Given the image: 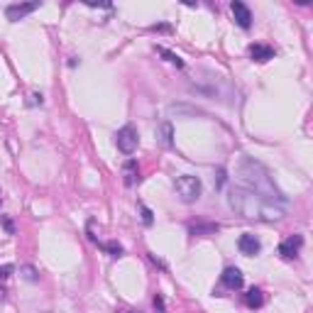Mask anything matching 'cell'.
<instances>
[{
	"instance_id": "7402d4cb",
	"label": "cell",
	"mask_w": 313,
	"mask_h": 313,
	"mask_svg": "<svg viewBox=\"0 0 313 313\" xmlns=\"http://www.w3.org/2000/svg\"><path fill=\"white\" fill-rule=\"evenodd\" d=\"M154 309L157 311H164V299L162 296H154Z\"/></svg>"
},
{
	"instance_id": "ac0fdd59",
	"label": "cell",
	"mask_w": 313,
	"mask_h": 313,
	"mask_svg": "<svg viewBox=\"0 0 313 313\" xmlns=\"http://www.w3.org/2000/svg\"><path fill=\"white\" fill-rule=\"evenodd\" d=\"M20 274H22L27 281H37V279H39V272H37L32 264H22V267H20Z\"/></svg>"
},
{
	"instance_id": "52a82bcc",
	"label": "cell",
	"mask_w": 313,
	"mask_h": 313,
	"mask_svg": "<svg viewBox=\"0 0 313 313\" xmlns=\"http://www.w3.org/2000/svg\"><path fill=\"white\" fill-rule=\"evenodd\" d=\"M301 247H304V235H289V238L279 245V254H281L284 259H294V257H299Z\"/></svg>"
},
{
	"instance_id": "7c38bea8",
	"label": "cell",
	"mask_w": 313,
	"mask_h": 313,
	"mask_svg": "<svg viewBox=\"0 0 313 313\" xmlns=\"http://www.w3.org/2000/svg\"><path fill=\"white\" fill-rule=\"evenodd\" d=\"M220 230V225L218 223H193L191 228H188V233L193 235V238H206V235H215Z\"/></svg>"
},
{
	"instance_id": "8fae6325",
	"label": "cell",
	"mask_w": 313,
	"mask_h": 313,
	"mask_svg": "<svg viewBox=\"0 0 313 313\" xmlns=\"http://www.w3.org/2000/svg\"><path fill=\"white\" fill-rule=\"evenodd\" d=\"M250 57H252V62H259V64H264V62H269V59H274V49L269 47V44H250Z\"/></svg>"
},
{
	"instance_id": "2e32d148",
	"label": "cell",
	"mask_w": 313,
	"mask_h": 313,
	"mask_svg": "<svg viewBox=\"0 0 313 313\" xmlns=\"http://www.w3.org/2000/svg\"><path fill=\"white\" fill-rule=\"evenodd\" d=\"M169 115H176V118H193V115H206L203 110L198 108H191V105H169Z\"/></svg>"
},
{
	"instance_id": "e0dca14e",
	"label": "cell",
	"mask_w": 313,
	"mask_h": 313,
	"mask_svg": "<svg viewBox=\"0 0 313 313\" xmlns=\"http://www.w3.org/2000/svg\"><path fill=\"white\" fill-rule=\"evenodd\" d=\"M154 52H157L159 57H164V62L174 64L176 69H181V66H184V62H181V57H179V54H174V52H169L167 47H154Z\"/></svg>"
},
{
	"instance_id": "8992f818",
	"label": "cell",
	"mask_w": 313,
	"mask_h": 313,
	"mask_svg": "<svg viewBox=\"0 0 313 313\" xmlns=\"http://www.w3.org/2000/svg\"><path fill=\"white\" fill-rule=\"evenodd\" d=\"M37 7H39V2H12V5L5 7V15H7L10 22H20L22 17H27V15L35 12Z\"/></svg>"
},
{
	"instance_id": "5bb4252c",
	"label": "cell",
	"mask_w": 313,
	"mask_h": 313,
	"mask_svg": "<svg viewBox=\"0 0 313 313\" xmlns=\"http://www.w3.org/2000/svg\"><path fill=\"white\" fill-rule=\"evenodd\" d=\"M172 137H174V125H172L169 120H164V123L157 125V139H159V144L172 147V142H174Z\"/></svg>"
},
{
	"instance_id": "30bf717a",
	"label": "cell",
	"mask_w": 313,
	"mask_h": 313,
	"mask_svg": "<svg viewBox=\"0 0 313 313\" xmlns=\"http://www.w3.org/2000/svg\"><path fill=\"white\" fill-rule=\"evenodd\" d=\"M238 250L243 252V254H247V257H254V254H259L262 245H259V240H257L252 233H243V235L238 238Z\"/></svg>"
},
{
	"instance_id": "4fadbf2b",
	"label": "cell",
	"mask_w": 313,
	"mask_h": 313,
	"mask_svg": "<svg viewBox=\"0 0 313 313\" xmlns=\"http://www.w3.org/2000/svg\"><path fill=\"white\" fill-rule=\"evenodd\" d=\"M123 176H125V186H135L139 184V167L135 159H127L125 167H123Z\"/></svg>"
},
{
	"instance_id": "9c48e42d",
	"label": "cell",
	"mask_w": 313,
	"mask_h": 313,
	"mask_svg": "<svg viewBox=\"0 0 313 313\" xmlns=\"http://www.w3.org/2000/svg\"><path fill=\"white\" fill-rule=\"evenodd\" d=\"M220 281H223V286H228V289L238 291V289H243L245 277H243V272H240L238 267H225V269H223V274H220Z\"/></svg>"
},
{
	"instance_id": "cb8c5ba5",
	"label": "cell",
	"mask_w": 313,
	"mask_h": 313,
	"mask_svg": "<svg viewBox=\"0 0 313 313\" xmlns=\"http://www.w3.org/2000/svg\"><path fill=\"white\" fill-rule=\"evenodd\" d=\"M152 30H154V32H169L172 27H169V25H154Z\"/></svg>"
},
{
	"instance_id": "3957f363",
	"label": "cell",
	"mask_w": 313,
	"mask_h": 313,
	"mask_svg": "<svg viewBox=\"0 0 313 313\" xmlns=\"http://www.w3.org/2000/svg\"><path fill=\"white\" fill-rule=\"evenodd\" d=\"M188 91L210 98V101H220L225 105H238V88L230 78L208 71V69H198V73L193 76V81L188 83Z\"/></svg>"
},
{
	"instance_id": "603a6c76",
	"label": "cell",
	"mask_w": 313,
	"mask_h": 313,
	"mask_svg": "<svg viewBox=\"0 0 313 313\" xmlns=\"http://www.w3.org/2000/svg\"><path fill=\"white\" fill-rule=\"evenodd\" d=\"M10 272H12V267H10V264H5V267H0V279H5V277H10Z\"/></svg>"
},
{
	"instance_id": "4316f807",
	"label": "cell",
	"mask_w": 313,
	"mask_h": 313,
	"mask_svg": "<svg viewBox=\"0 0 313 313\" xmlns=\"http://www.w3.org/2000/svg\"><path fill=\"white\" fill-rule=\"evenodd\" d=\"M118 313H139V311H118Z\"/></svg>"
},
{
	"instance_id": "7a4b0ae2",
	"label": "cell",
	"mask_w": 313,
	"mask_h": 313,
	"mask_svg": "<svg viewBox=\"0 0 313 313\" xmlns=\"http://www.w3.org/2000/svg\"><path fill=\"white\" fill-rule=\"evenodd\" d=\"M228 206L243 215V218H252V220H267V223H274V220H281L286 213H284V206H274V203H267L262 201L257 193H252L247 188L235 186L230 188L228 193Z\"/></svg>"
},
{
	"instance_id": "6da1fadb",
	"label": "cell",
	"mask_w": 313,
	"mask_h": 313,
	"mask_svg": "<svg viewBox=\"0 0 313 313\" xmlns=\"http://www.w3.org/2000/svg\"><path fill=\"white\" fill-rule=\"evenodd\" d=\"M238 176H240V181L245 184L243 188H247V191H252V193H257L262 201L274 203V206H284V203H286L284 193L274 186V179L269 176L267 167L259 164L257 159L243 157L240 164H238Z\"/></svg>"
},
{
	"instance_id": "ffe728a7",
	"label": "cell",
	"mask_w": 313,
	"mask_h": 313,
	"mask_svg": "<svg viewBox=\"0 0 313 313\" xmlns=\"http://www.w3.org/2000/svg\"><path fill=\"white\" fill-rule=\"evenodd\" d=\"M139 210H142V223H144V225H152V223H154V218H152V210H149L147 206H139Z\"/></svg>"
},
{
	"instance_id": "484cf974",
	"label": "cell",
	"mask_w": 313,
	"mask_h": 313,
	"mask_svg": "<svg viewBox=\"0 0 313 313\" xmlns=\"http://www.w3.org/2000/svg\"><path fill=\"white\" fill-rule=\"evenodd\" d=\"M2 223H5V230H7V233H12V223H10L7 218H2Z\"/></svg>"
},
{
	"instance_id": "9a60e30c",
	"label": "cell",
	"mask_w": 313,
	"mask_h": 313,
	"mask_svg": "<svg viewBox=\"0 0 313 313\" xmlns=\"http://www.w3.org/2000/svg\"><path fill=\"white\" fill-rule=\"evenodd\" d=\"M245 304H247V309H262L264 306V294H262V289H250L247 294H245Z\"/></svg>"
},
{
	"instance_id": "5b68a950",
	"label": "cell",
	"mask_w": 313,
	"mask_h": 313,
	"mask_svg": "<svg viewBox=\"0 0 313 313\" xmlns=\"http://www.w3.org/2000/svg\"><path fill=\"white\" fill-rule=\"evenodd\" d=\"M115 144H118V149L123 152V154H132L135 149H137V144H139V135H137V130L132 125H125L118 130V135H115Z\"/></svg>"
},
{
	"instance_id": "d6986e66",
	"label": "cell",
	"mask_w": 313,
	"mask_h": 313,
	"mask_svg": "<svg viewBox=\"0 0 313 313\" xmlns=\"http://www.w3.org/2000/svg\"><path fill=\"white\" fill-rule=\"evenodd\" d=\"M103 247L110 252V257H123V245H120V243H115V240H113V243H105Z\"/></svg>"
},
{
	"instance_id": "d4e9b609",
	"label": "cell",
	"mask_w": 313,
	"mask_h": 313,
	"mask_svg": "<svg viewBox=\"0 0 313 313\" xmlns=\"http://www.w3.org/2000/svg\"><path fill=\"white\" fill-rule=\"evenodd\" d=\"M37 103H39V105L44 103V98H42V93H35V96H32V105H37Z\"/></svg>"
},
{
	"instance_id": "277c9868",
	"label": "cell",
	"mask_w": 313,
	"mask_h": 313,
	"mask_svg": "<svg viewBox=\"0 0 313 313\" xmlns=\"http://www.w3.org/2000/svg\"><path fill=\"white\" fill-rule=\"evenodd\" d=\"M174 191H176V196H179L181 203H196V201L201 198L203 184H201L198 176L181 174V176H176V181H174Z\"/></svg>"
},
{
	"instance_id": "ba28073f",
	"label": "cell",
	"mask_w": 313,
	"mask_h": 313,
	"mask_svg": "<svg viewBox=\"0 0 313 313\" xmlns=\"http://www.w3.org/2000/svg\"><path fill=\"white\" fill-rule=\"evenodd\" d=\"M230 12H233L235 22H238L243 30H250V27H252V12H250V7H247L245 2L233 0V2H230Z\"/></svg>"
},
{
	"instance_id": "44dd1931",
	"label": "cell",
	"mask_w": 313,
	"mask_h": 313,
	"mask_svg": "<svg viewBox=\"0 0 313 313\" xmlns=\"http://www.w3.org/2000/svg\"><path fill=\"white\" fill-rule=\"evenodd\" d=\"M213 179H215V188H223V184H225V179H228V176H225V169H218Z\"/></svg>"
}]
</instances>
